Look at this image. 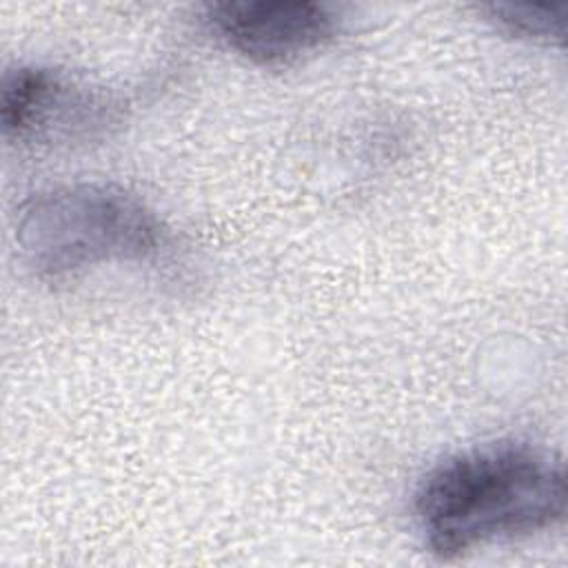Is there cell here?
<instances>
[{
	"label": "cell",
	"instance_id": "1",
	"mask_svg": "<svg viewBox=\"0 0 568 568\" xmlns=\"http://www.w3.org/2000/svg\"><path fill=\"white\" fill-rule=\"evenodd\" d=\"M564 462L524 442H493L457 450L417 481L413 521L442 561L486 544L552 530L566 517Z\"/></svg>",
	"mask_w": 568,
	"mask_h": 568
},
{
	"label": "cell",
	"instance_id": "2",
	"mask_svg": "<svg viewBox=\"0 0 568 568\" xmlns=\"http://www.w3.org/2000/svg\"><path fill=\"white\" fill-rule=\"evenodd\" d=\"M13 235L20 262L42 282H64L115 262H144L164 242L162 222L146 202L102 182L33 193L18 209Z\"/></svg>",
	"mask_w": 568,
	"mask_h": 568
},
{
	"label": "cell",
	"instance_id": "3",
	"mask_svg": "<svg viewBox=\"0 0 568 568\" xmlns=\"http://www.w3.org/2000/svg\"><path fill=\"white\" fill-rule=\"evenodd\" d=\"M204 22L240 58L286 67L324 49L342 18L333 4L315 0H244L206 4Z\"/></svg>",
	"mask_w": 568,
	"mask_h": 568
},
{
	"label": "cell",
	"instance_id": "4",
	"mask_svg": "<svg viewBox=\"0 0 568 568\" xmlns=\"http://www.w3.org/2000/svg\"><path fill=\"white\" fill-rule=\"evenodd\" d=\"M104 102L89 87L44 64H16L0 84V124L13 142H53L95 126Z\"/></svg>",
	"mask_w": 568,
	"mask_h": 568
},
{
	"label": "cell",
	"instance_id": "5",
	"mask_svg": "<svg viewBox=\"0 0 568 568\" xmlns=\"http://www.w3.org/2000/svg\"><path fill=\"white\" fill-rule=\"evenodd\" d=\"M484 18L501 33L539 44H564L566 2H488Z\"/></svg>",
	"mask_w": 568,
	"mask_h": 568
}]
</instances>
